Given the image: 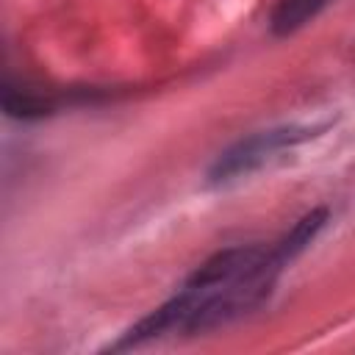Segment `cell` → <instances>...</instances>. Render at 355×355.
I'll use <instances>...</instances> for the list:
<instances>
[{
  "instance_id": "cell-5",
  "label": "cell",
  "mask_w": 355,
  "mask_h": 355,
  "mask_svg": "<svg viewBox=\"0 0 355 355\" xmlns=\"http://www.w3.org/2000/svg\"><path fill=\"white\" fill-rule=\"evenodd\" d=\"M327 0H280L275 14H272V31L277 36H286V33L302 28L311 17L319 14V8Z\"/></svg>"
},
{
  "instance_id": "cell-4",
  "label": "cell",
  "mask_w": 355,
  "mask_h": 355,
  "mask_svg": "<svg viewBox=\"0 0 355 355\" xmlns=\"http://www.w3.org/2000/svg\"><path fill=\"white\" fill-rule=\"evenodd\" d=\"M3 108L14 119H42L50 116L55 103L39 92L31 89H6L3 92Z\"/></svg>"
},
{
  "instance_id": "cell-3",
  "label": "cell",
  "mask_w": 355,
  "mask_h": 355,
  "mask_svg": "<svg viewBox=\"0 0 355 355\" xmlns=\"http://www.w3.org/2000/svg\"><path fill=\"white\" fill-rule=\"evenodd\" d=\"M324 222H327V208H313V211H308V214L280 239V244L275 247V258H277L280 263H286V261H291L294 255H300V252L316 239V233L324 227Z\"/></svg>"
},
{
  "instance_id": "cell-1",
  "label": "cell",
  "mask_w": 355,
  "mask_h": 355,
  "mask_svg": "<svg viewBox=\"0 0 355 355\" xmlns=\"http://www.w3.org/2000/svg\"><path fill=\"white\" fill-rule=\"evenodd\" d=\"M313 136L308 128H280V130H263V133H255V136H247L241 141H236L230 150H225L214 166H211V180L214 183H222V180H230V178H239V175H247L252 172L255 166H261L275 150L280 147H288L294 141H302Z\"/></svg>"
},
{
  "instance_id": "cell-2",
  "label": "cell",
  "mask_w": 355,
  "mask_h": 355,
  "mask_svg": "<svg viewBox=\"0 0 355 355\" xmlns=\"http://www.w3.org/2000/svg\"><path fill=\"white\" fill-rule=\"evenodd\" d=\"M191 302H194V291L186 288L183 294L172 297L169 302H164L161 308H155L153 313L139 319L111 349H128V347H136V344H141L147 338H155V336L166 333L169 327H183V322H186V316L191 311Z\"/></svg>"
}]
</instances>
